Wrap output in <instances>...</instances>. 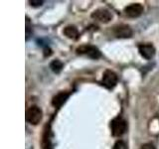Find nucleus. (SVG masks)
I'll list each match as a JSON object with an SVG mask.
<instances>
[{
    "mask_svg": "<svg viewBox=\"0 0 159 149\" xmlns=\"http://www.w3.org/2000/svg\"><path fill=\"white\" fill-rule=\"evenodd\" d=\"M113 149H127V146H126V144L124 141L118 140L116 142V144H114Z\"/></svg>",
    "mask_w": 159,
    "mask_h": 149,
    "instance_id": "obj_12",
    "label": "nucleus"
},
{
    "mask_svg": "<svg viewBox=\"0 0 159 149\" xmlns=\"http://www.w3.org/2000/svg\"><path fill=\"white\" fill-rule=\"evenodd\" d=\"M111 127L113 136H121L126 131L127 123L122 117L117 116L114 119H112V121L111 123Z\"/></svg>",
    "mask_w": 159,
    "mask_h": 149,
    "instance_id": "obj_1",
    "label": "nucleus"
},
{
    "mask_svg": "<svg viewBox=\"0 0 159 149\" xmlns=\"http://www.w3.org/2000/svg\"><path fill=\"white\" fill-rule=\"evenodd\" d=\"M63 33L65 34V36L68 37L69 39L77 40L79 37V31L75 26H67L64 29Z\"/></svg>",
    "mask_w": 159,
    "mask_h": 149,
    "instance_id": "obj_10",
    "label": "nucleus"
},
{
    "mask_svg": "<svg viewBox=\"0 0 159 149\" xmlns=\"http://www.w3.org/2000/svg\"><path fill=\"white\" fill-rule=\"evenodd\" d=\"M117 81H118L117 74L114 72L111 71V70H107V71H106L102 74V83L107 88H109V89L113 88L114 87L116 86Z\"/></svg>",
    "mask_w": 159,
    "mask_h": 149,
    "instance_id": "obj_4",
    "label": "nucleus"
},
{
    "mask_svg": "<svg viewBox=\"0 0 159 149\" xmlns=\"http://www.w3.org/2000/svg\"><path fill=\"white\" fill-rule=\"evenodd\" d=\"M30 36V22H29V19L26 18V40H28Z\"/></svg>",
    "mask_w": 159,
    "mask_h": 149,
    "instance_id": "obj_13",
    "label": "nucleus"
},
{
    "mask_svg": "<svg viewBox=\"0 0 159 149\" xmlns=\"http://www.w3.org/2000/svg\"><path fill=\"white\" fill-rule=\"evenodd\" d=\"M69 97V93L66 92H61L58 94H56L52 99V104L55 107H61L63 104L66 102V101Z\"/></svg>",
    "mask_w": 159,
    "mask_h": 149,
    "instance_id": "obj_9",
    "label": "nucleus"
},
{
    "mask_svg": "<svg viewBox=\"0 0 159 149\" xmlns=\"http://www.w3.org/2000/svg\"><path fill=\"white\" fill-rule=\"evenodd\" d=\"M113 33L117 38H129L132 35V30L127 25H119L114 27Z\"/></svg>",
    "mask_w": 159,
    "mask_h": 149,
    "instance_id": "obj_8",
    "label": "nucleus"
},
{
    "mask_svg": "<svg viewBox=\"0 0 159 149\" xmlns=\"http://www.w3.org/2000/svg\"><path fill=\"white\" fill-rule=\"evenodd\" d=\"M42 111L40 109L38 106H33L31 107L28 108V111H26V120L31 123L36 125L38 124L42 119Z\"/></svg>",
    "mask_w": 159,
    "mask_h": 149,
    "instance_id": "obj_2",
    "label": "nucleus"
},
{
    "mask_svg": "<svg viewBox=\"0 0 159 149\" xmlns=\"http://www.w3.org/2000/svg\"><path fill=\"white\" fill-rule=\"evenodd\" d=\"M140 149H155V147H154L153 144L151 143H145L140 147Z\"/></svg>",
    "mask_w": 159,
    "mask_h": 149,
    "instance_id": "obj_14",
    "label": "nucleus"
},
{
    "mask_svg": "<svg viewBox=\"0 0 159 149\" xmlns=\"http://www.w3.org/2000/svg\"><path fill=\"white\" fill-rule=\"evenodd\" d=\"M92 18H93L94 20L102 23H107L111 20L112 18V14L109 12V10L106 9V8H99L94 10V11L92 13Z\"/></svg>",
    "mask_w": 159,
    "mask_h": 149,
    "instance_id": "obj_5",
    "label": "nucleus"
},
{
    "mask_svg": "<svg viewBox=\"0 0 159 149\" xmlns=\"http://www.w3.org/2000/svg\"><path fill=\"white\" fill-rule=\"evenodd\" d=\"M77 53L80 55H86V56L96 60L102 56L99 50L97 47L92 46V45H83V46H80L77 49Z\"/></svg>",
    "mask_w": 159,
    "mask_h": 149,
    "instance_id": "obj_3",
    "label": "nucleus"
},
{
    "mask_svg": "<svg viewBox=\"0 0 159 149\" xmlns=\"http://www.w3.org/2000/svg\"><path fill=\"white\" fill-rule=\"evenodd\" d=\"M50 68H51V70L54 73L59 74L63 69V63L61 61H59V60H55V61H53L50 64Z\"/></svg>",
    "mask_w": 159,
    "mask_h": 149,
    "instance_id": "obj_11",
    "label": "nucleus"
},
{
    "mask_svg": "<svg viewBox=\"0 0 159 149\" xmlns=\"http://www.w3.org/2000/svg\"><path fill=\"white\" fill-rule=\"evenodd\" d=\"M143 10L144 8L140 3H133L124 8V13L130 18H136L143 13Z\"/></svg>",
    "mask_w": 159,
    "mask_h": 149,
    "instance_id": "obj_6",
    "label": "nucleus"
},
{
    "mask_svg": "<svg viewBox=\"0 0 159 149\" xmlns=\"http://www.w3.org/2000/svg\"><path fill=\"white\" fill-rule=\"evenodd\" d=\"M32 6H41L43 4V1H30Z\"/></svg>",
    "mask_w": 159,
    "mask_h": 149,
    "instance_id": "obj_15",
    "label": "nucleus"
},
{
    "mask_svg": "<svg viewBox=\"0 0 159 149\" xmlns=\"http://www.w3.org/2000/svg\"><path fill=\"white\" fill-rule=\"evenodd\" d=\"M138 51L141 56L146 60H151L155 55V48L151 44H141L139 45Z\"/></svg>",
    "mask_w": 159,
    "mask_h": 149,
    "instance_id": "obj_7",
    "label": "nucleus"
}]
</instances>
